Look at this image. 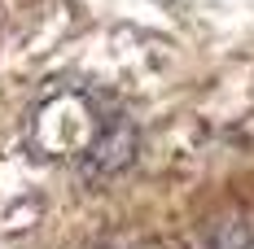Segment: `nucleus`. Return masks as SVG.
Masks as SVG:
<instances>
[{
	"instance_id": "obj_1",
	"label": "nucleus",
	"mask_w": 254,
	"mask_h": 249,
	"mask_svg": "<svg viewBox=\"0 0 254 249\" xmlns=\"http://www.w3.org/2000/svg\"><path fill=\"white\" fill-rule=\"evenodd\" d=\"M110 105H97L92 97H49L35 109V145L57 157H83L101 131Z\"/></svg>"
},
{
	"instance_id": "obj_2",
	"label": "nucleus",
	"mask_w": 254,
	"mask_h": 249,
	"mask_svg": "<svg viewBox=\"0 0 254 249\" xmlns=\"http://www.w3.org/2000/svg\"><path fill=\"white\" fill-rule=\"evenodd\" d=\"M131 153H136V123L127 118L123 109H110L101 131H97V140H92V149L83 153L75 166L88 175V179H110V175L127 171Z\"/></svg>"
}]
</instances>
